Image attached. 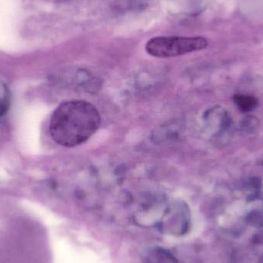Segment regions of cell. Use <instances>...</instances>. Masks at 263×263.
Returning a JSON list of instances; mask_svg holds the SVG:
<instances>
[{
    "label": "cell",
    "mask_w": 263,
    "mask_h": 263,
    "mask_svg": "<svg viewBox=\"0 0 263 263\" xmlns=\"http://www.w3.org/2000/svg\"><path fill=\"white\" fill-rule=\"evenodd\" d=\"M234 100L238 108L244 112H251L258 105L257 100L249 95H236Z\"/></svg>",
    "instance_id": "cell-4"
},
{
    "label": "cell",
    "mask_w": 263,
    "mask_h": 263,
    "mask_svg": "<svg viewBox=\"0 0 263 263\" xmlns=\"http://www.w3.org/2000/svg\"><path fill=\"white\" fill-rule=\"evenodd\" d=\"M101 123L100 111L93 104L86 100H68L54 110L49 122V133L55 143L72 148L87 142L99 130Z\"/></svg>",
    "instance_id": "cell-1"
},
{
    "label": "cell",
    "mask_w": 263,
    "mask_h": 263,
    "mask_svg": "<svg viewBox=\"0 0 263 263\" xmlns=\"http://www.w3.org/2000/svg\"><path fill=\"white\" fill-rule=\"evenodd\" d=\"M145 263H180L177 258L166 249L152 247L145 256Z\"/></svg>",
    "instance_id": "cell-3"
},
{
    "label": "cell",
    "mask_w": 263,
    "mask_h": 263,
    "mask_svg": "<svg viewBox=\"0 0 263 263\" xmlns=\"http://www.w3.org/2000/svg\"><path fill=\"white\" fill-rule=\"evenodd\" d=\"M208 42L203 37L159 36L147 42L145 51L157 58H171L202 50Z\"/></svg>",
    "instance_id": "cell-2"
}]
</instances>
